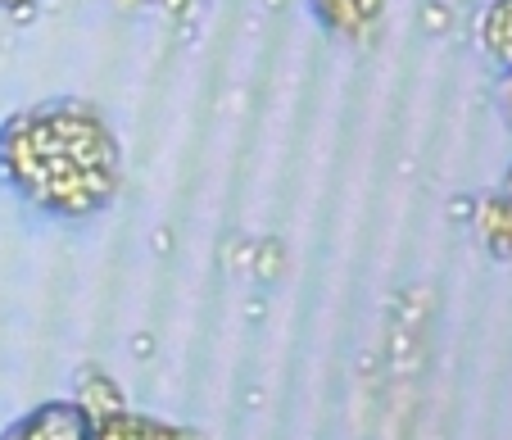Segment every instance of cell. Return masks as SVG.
<instances>
[{"mask_svg": "<svg viewBox=\"0 0 512 440\" xmlns=\"http://www.w3.org/2000/svg\"><path fill=\"white\" fill-rule=\"evenodd\" d=\"M23 440H91V418L73 400H46L19 418Z\"/></svg>", "mask_w": 512, "mask_h": 440, "instance_id": "cell-1", "label": "cell"}, {"mask_svg": "<svg viewBox=\"0 0 512 440\" xmlns=\"http://www.w3.org/2000/svg\"><path fill=\"white\" fill-rule=\"evenodd\" d=\"M168 245H173V232H168V227H159V232H155V250H164V255H168Z\"/></svg>", "mask_w": 512, "mask_h": 440, "instance_id": "cell-16", "label": "cell"}, {"mask_svg": "<svg viewBox=\"0 0 512 440\" xmlns=\"http://www.w3.org/2000/svg\"><path fill=\"white\" fill-rule=\"evenodd\" d=\"M5 14H10L14 28H28V23H37V19H41V0H14V5H10Z\"/></svg>", "mask_w": 512, "mask_h": 440, "instance_id": "cell-11", "label": "cell"}, {"mask_svg": "<svg viewBox=\"0 0 512 440\" xmlns=\"http://www.w3.org/2000/svg\"><path fill=\"white\" fill-rule=\"evenodd\" d=\"M313 14H318V23L327 32H336V37H349V14H345V0H309Z\"/></svg>", "mask_w": 512, "mask_h": 440, "instance_id": "cell-9", "label": "cell"}, {"mask_svg": "<svg viewBox=\"0 0 512 440\" xmlns=\"http://www.w3.org/2000/svg\"><path fill=\"white\" fill-rule=\"evenodd\" d=\"M345 14H349V37H363L381 23L386 14V0H345Z\"/></svg>", "mask_w": 512, "mask_h": 440, "instance_id": "cell-6", "label": "cell"}, {"mask_svg": "<svg viewBox=\"0 0 512 440\" xmlns=\"http://www.w3.org/2000/svg\"><path fill=\"white\" fill-rule=\"evenodd\" d=\"M132 354H136V359H145V354H155V341H150L145 332H136V336H132Z\"/></svg>", "mask_w": 512, "mask_h": 440, "instance_id": "cell-13", "label": "cell"}, {"mask_svg": "<svg viewBox=\"0 0 512 440\" xmlns=\"http://www.w3.org/2000/svg\"><path fill=\"white\" fill-rule=\"evenodd\" d=\"M503 196L512 200V168H508V173H503Z\"/></svg>", "mask_w": 512, "mask_h": 440, "instance_id": "cell-18", "label": "cell"}, {"mask_svg": "<svg viewBox=\"0 0 512 440\" xmlns=\"http://www.w3.org/2000/svg\"><path fill=\"white\" fill-rule=\"evenodd\" d=\"M281 273H286V241H281V236H263V241H254V259H250L254 286H277Z\"/></svg>", "mask_w": 512, "mask_h": 440, "instance_id": "cell-5", "label": "cell"}, {"mask_svg": "<svg viewBox=\"0 0 512 440\" xmlns=\"http://www.w3.org/2000/svg\"><path fill=\"white\" fill-rule=\"evenodd\" d=\"M472 214H476V196H454L449 200V218H454V223H472Z\"/></svg>", "mask_w": 512, "mask_h": 440, "instance_id": "cell-12", "label": "cell"}, {"mask_svg": "<svg viewBox=\"0 0 512 440\" xmlns=\"http://www.w3.org/2000/svg\"><path fill=\"white\" fill-rule=\"evenodd\" d=\"M503 118H508V128H512V69H508V82H503Z\"/></svg>", "mask_w": 512, "mask_h": 440, "instance_id": "cell-15", "label": "cell"}, {"mask_svg": "<svg viewBox=\"0 0 512 440\" xmlns=\"http://www.w3.org/2000/svg\"><path fill=\"white\" fill-rule=\"evenodd\" d=\"M73 404H78L91 422H105V418H114V413L127 409V404H123V386H118L109 372H100V368H82L78 372V400H73Z\"/></svg>", "mask_w": 512, "mask_h": 440, "instance_id": "cell-3", "label": "cell"}, {"mask_svg": "<svg viewBox=\"0 0 512 440\" xmlns=\"http://www.w3.org/2000/svg\"><path fill=\"white\" fill-rule=\"evenodd\" d=\"M141 5H145V0H114V10L123 14V19H136V14H141Z\"/></svg>", "mask_w": 512, "mask_h": 440, "instance_id": "cell-14", "label": "cell"}, {"mask_svg": "<svg viewBox=\"0 0 512 440\" xmlns=\"http://www.w3.org/2000/svg\"><path fill=\"white\" fill-rule=\"evenodd\" d=\"M417 23H422L426 37H445V32L454 28V5H449V0H422Z\"/></svg>", "mask_w": 512, "mask_h": 440, "instance_id": "cell-7", "label": "cell"}, {"mask_svg": "<svg viewBox=\"0 0 512 440\" xmlns=\"http://www.w3.org/2000/svg\"><path fill=\"white\" fill-rule=\"evenodd\" d=\"M0 440H23V431H19V422H10V427L0 431Z\"/></svg>", "mask_w": 512, "mask_h": 440, "instance_id": "cell-17", "label": "cell"}, {"mask_svg": "<svg viewBox=\"0 0 512 440\" xmlns=\"http://www.w3.org/2000/svg\"><path fill=\"white\" fill-rule=\"evenodd\" d=\"M191 5H195V10H200V5H209V0H191Z\"/></svg>", "mask_w": 512, "mask_h": 440, "instance_id": "cell-20", "label": "cell"}, {"mask_svg": "<svg viewBox=\"0 0 512 440\" xmlns=\"http://www.w3.org/2000/svg\"><path fill=\"white\" fill-rule=\"evenodd\" d=\"M426 304H431V295H426V286H408V291L395 300V309H399V327H422V313H426Z\"/></svg>", "mask_w": 512, "mask_h": 440, "instance_id": "cell-8", "label": "cell"}, {"mask_svg": "<svg viewBox=\"0 0 512 440\" xmlns=\"http://www.w3.org/2000/svg\"><path fill=\"white\" fill-rule=\"evenodd\" d=\"M250 259H254V241L250 236H236L232 255H227V268H232V273H250Z\"/></svg>", "mask_w": 512, "mask_h": 440, "instance_id": "cell-10", "label": "cell"}, {"mask_svg": "<svg viewBox=\"0 0 512 440\" xmlns=\"http://www.w3.org/2000/svg\"><path fill=\"white\" fill-rule=\"evenodd\" d=\"M481 46L499 59L503 69H512V0H494L481 14Z\"/></svg>", "mask_w": 512, "mask_h": 440, "instance_id": "cell-4", "label": "cell"}, {"mask_svg": "<svg viewBox=\"0 0 512 440\" xmlns=\"http://www.w3.org/2000/svg\"><path fill=\"white\" fill-rule=\"evenodd\" d=\"M476 236L494 259H512V200L503 196H476Z\"/></svg>", "mask_w": 512, "mask_h": 440, "instance_id": "cell-2", "label": "cell"}, {"mask_svg": "<svg viewBox=\"0 0 512 440\" xmlns=\"http://www.w3.org/2000/svg\"><path fill=\"white\" fill-rule=\"evenodd\" d=\"M263 5H268V10H272V14H277V10H281V5H286V0H263Z\"/></svg>", "mask_w": 512, "mask_h": 440, "instance_id": "cell-19", "label": "cell"}]
</instances>
